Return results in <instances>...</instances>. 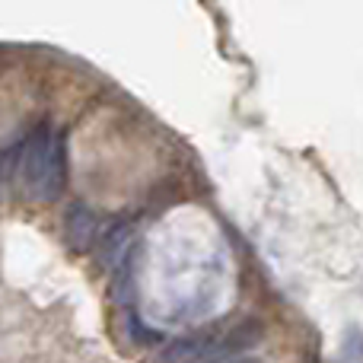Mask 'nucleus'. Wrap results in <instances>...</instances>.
<instances>
[{
    "label": "nucleus",
    "mask_w": 363,
    "mask_h": 363,
    "mask_svg": "<svg viewBox=\"0 0 363 363\" xmlns=\"http://www.w3.org/2000/svg\"><path fill=\"white\" fill-rule=\"evenodd\" d=\"M19 182L23 194L29 201H55L64 191V176H67V153H64V138L51 131V121H42L19 147Z\"/></svg>",
    "instance_id": "1"
},
{
    "label": "nucleus",
    "mask_w": 363,
    "mask_h": 363,
    "mask_svg": "<svg viewBox=\"0 0 363 363\" xmlns=\"http://www.w3.org/2000/svg\"><path fill=\"white\" fill-rule=\"evenodd\" d=\"M64 236H67V245L74 252H86L99 236V217H96L93 207L74 201L67 207V217H64Z\"/></svg>",
    "instance_id": "2"
},
{
    "label": "nucleus",
    "mask_w": 363,
    "mask_h": 363,
    "mask_svg": "<svg viewBox=\"0 0 363 363\" xmlns=\"http://www.w3.org/2000/svg\"><path fill=\"white\" fill-rule=\"evenodd\" d=\"M258 341H262V325H258V322H245V325H239V328H230L226 335L211 338V357H207V363L239 357V354H245L249 347H255Z\"/></svg>",
    "instance_id": "3"
},
{
    "label": "nucleus",
    "mask_w": 363,
    "mask_h": 363,
    "mask_svg": "<svg viewBox=\"0 0 363 363\" xmlns=\"http://www.w3.org/2000/svg\"><path fill=\"white\" fill-rule=\"evenodd\" d=\"M131 239H134V226L128 220H118L112 230L106 233V242H102V264L108 271H118L121 264L131 255Z\"/></svg>",
    "instance_id": "4"
},
{
    "label": "nucleus",
    "mask_w": 363,
    "mask_h": 363,
    "mask_svg": "<svg viewBox=\"0 0 363 363\" xmlns=\"http://www.w3.org/2000/svg\"><path fill=\"white\" fill-rule=\"evenodd\" d=\"M211 357V338H185L166 347V363H207Z\"/></svg>",
    "instance_id": "5"
},
{
    "label": "nucleus",
    "mask_w": 363,
    "mask_h": 363,
    "mask_svg": "<svg viewBox=\"0 0 363 363\" xmlns=\"http://www.w3.org/2000/svg\"><path fill=\"white\" fill-rule=\"evenodd\" d=\"M4 182H6V169H4V160H0V191H4Z\"/></svg>",
    "instance_id": "6"
},
{
    "label": "nucleus",
    "mask_w": 363,
    "mask_h": 363,
    "mask_svg": "<svg viewBox=\"0 0 363 363\" xmlns=\"http://www.w3.org/2000/svg\"><path fill=\"white\" fill-rule=\"evenodd\" d=\"M233 363H258V360H249V357H239V360H233Z\"/></svg>",
    "instance_id": "7"
}]
</instances>
